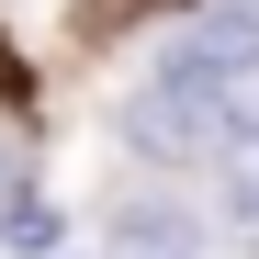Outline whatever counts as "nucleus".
I'll use <instances>...</instances> for the list:
<instances>
[{
  "mask_svg": "<svg viewBox=\"0 0 259 259\" xmlns=\"http://www.w3.org/2000/svg\"><path fill=\"white\" fill-rule=\"evenodd\" d=\"M12 248L46 259V248H57V214H46V203H12Z\"/></svg>",
  "mask_w": 259,
  "mask_h": 259,
  "instance_id": "nucleus-3",
  "label": "nucleus"
},
{
  "mask_svg": "<svg viewBox=\"0 0 259 259\" xmlns=\"http://www.w3.org/2000/svg\"><path fill=\"white\" fill-rule=\"evenodd\" d=\"M113 259H203V226H192L181 203H124Z\"/></svg>",
  "mask_w": 259,
  "mask_h": 259,
  "instance_id": "nucleus-1",
  "label": "nucleus"
},
{
  "mask_svg": "<svg viewBox=\"0 0 259 259\" xmlns=\"http://www.w3.org/2000/svg\"><path fill=\"white\" fill-rule=\"evenodd\" d=\"M214 158H226V237L259 248V136H226Z\"/></svg>",
  "mask_w": 259,
  "mask_h": 259,
  "instance_id": "nucleus-2",
  "label": "nucleus"
}]
</instances>
